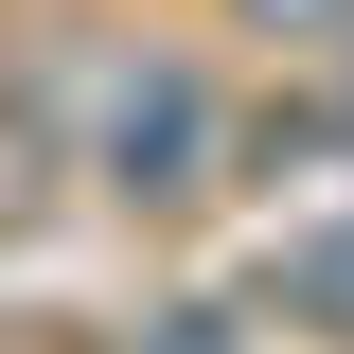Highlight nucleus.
<instances>
[{"mask_svg": "<svg viewBox=\"0 0 354 354\" xmlns=\"http://www.w3.org/2000/svg\"><path fill=\"white\" fill-rule=\"evenodd\" d=\"M266 18H354V0H266Z\"/></svg>", "mask_w": 354, "mask_h": 354, "instance_id": "f257e3e1", "label": "nucleus"}]
</instances>
